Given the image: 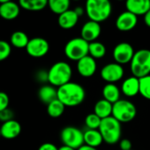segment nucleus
Here are the masks:
<instances>
[{
  "label": "nucleus",
  "instance_id": "1",
  "mask_svg": "<svg viewBox=\"0 0 150 150\" xmlns=\"http://www.w3.org/2000/svg\"><path fill=\"white\" fill-rule=\"evenodd\" d=\"M86 98V91L78 83L70 82L57 88V99L65 107H76L83 103Z\"/></svg>",
  "mask_w": 150,
  "mask_h": 150
},
{
  "label": "nucleus",
  "instance_id": "2",
  "mask_svg": "<svg viewBox=\"0 0 150 150\" xmlns=\"http://www.w3.org/2000/svg\"><path fill=\"white\" fill-rule=\"evenodd\" d=\"M85 11L89 20L100 24L110 18L112 12V5L109 0H88Z\"/></svg>",
  "mask_w": 150,
  "mask_h": 150
},
{
  "label": "nucleus",
  "instance_id": "3",
  "mask_svg": "<svg viewBox=\"0 0 150 150\" xmlns=\"http://www.w3.org/2000/svg\"><path fill=\"white\" fill-rule=\"evenodd\" d=\"M72 76V69L66 62H55L48 70L49 83L54 87H61L71 82Z\"/></svg>",
  "mask_w": 150,
  "mask_h": 150
},
{
  "label": "nucleus",
  "instance_id": "4",
  "mask_svg": "<svg viewBox=\"0 0 150 150\" xmlns=\"http://www.w3.org/2000/svg\"><path fill=\"white\" fill-rule=\"evenodd\" d=\"M99 131L103 136V142L109 145L116 144L121 141V123L112 116L102 120Z\"/></svg>",
  "mask_w": 150,
  "mask_h": 150
},
{
  "label": "nucleus",
  "instance_id": "5",
  "mask_svg": "<svg viewBox=\"0 0 150 150\" xmlns=\"http://www.w3.org/2000/svg\"><path fill=\"white\" fill-rule=\"evenodd\" d=\"M131 72L133 76L141 78L150 75V50L142 48L135 51L130 62Z\"/></svg>",
  "mask_w": 150,
  "mask_h": 150
},
{
  "label": "nucleus",
  "instance_id": "6",
  "mask_svg": "<svg viewBox=\"0 0 150 150\" xmlns=\"http://www.w3.org/2000/svg\"><path fill=\"white\" fill-rule=\"evenodd\" d=\"M89 43L81 37H76L68 40L65 46V56L74 62H78L88 55Z\"/></svg>",
  "mask_w": 150,
  "mask_h": 150
},
{
  "label": "nucleus",
  "instance_id": "7",
  "mask_svg": "<svg viewBox=\"0 0 150 150\" xmlns=\"http://www.w3.org/2000/svg\"><path fill=\"white\" fill-rule=\"evenodd\" d=\"M137 108L135 105L126 99H120L113 105L112 117L120 123H128L135 119Z\"/></svg>",
  "mask_w": 150,
  "mask_h": 150
},
{
  "label": "nucleus",
  "instance_id": "8",
  "mask_svg": "<svg viewBox=\"0 0 150 150\" xmlns=\"http://www.w3.org/2000/svg\"><path fill=\"white\" fill-rule=\"evenodd\" d=\"M60 140L63 145L77 150L84 145V132L76 127L68 126L62 129Z\"/></svg>",
  "mask_w": 150,
  "mask_h": 150
},
{
  "label": "nucleus",
  "instance_id": "9",
  "mask_svg": "<svg viewBox=\"0 0 150 150\" xmlns=\"http://www.w3.org/2000/svg\"><path fill=\"white\" fill-rule=\"evenodd\" d=\"M125 75L122 65L117 62H110L104 65L101 69V77L107 83H115L120 81Z\"/></svg>",
  "mask_w": 150,
  "mask_h": 150
},
{
  "label": "nucleus",
  "instance_id": "10",
  "mask_svg": "<svg viewBox=\"0 0 150 150\" xmlns=\"http://www.w3.org/2000/svg\"><path fill=\"white\" fill-rule=\"evenodd\" d=\"M134 54L135 51L130 43L120 42L117 44L113 48L112 56L114 58L115 62L120 65H125L131 62Z\"/></svg>",
  "mask_w": 150,
  "mask_h": 150
},
{
  "label": "nucleus",
  "instance_id": "11",
  "mask_svg": "<svg viewBox=\"0 0 150 150\" xmlns=\"http://www.w3.org/2000/svg\"><path fill=\"white\" fill-rule=\"evenodd\" d=\"M26 50L30 56L34 58H41L48 54L50 50V44L43 38L34 37L29 40Z\"/></svg>",
  "mask_w": 150,
  "mask_h": 150
},
{
  "label": "nucleus",
  "instance_id": "12",
  "mask_svg": "<svg viewBox=\"0 0 150 150\" xmlns=\"http://www.w3.org/2000/svg\"><path fill=\"white\" fill-rule=\"evenodd\" d=\"M138 24V17L128 11L120 13L116 19V27L121 32H129Z\"/></svg>",
  "mask_w": 150,
  "mask_h": 150
},
{
  "label": "nucleus",
  "instance_id": "13",
  "mask_svg": "<svg viewBox=\"0 0 150 150\" xmlns=\"http://www.w3.org/2000/svg\"><path fill=\"white\" fill-rule=\"evenodd\" d=\"M102 33L101 25L97 22L89 20L86 22L80 30V37L84 39L88 43L96 41Z\"/></svg>",
  "mask_w": 150,
  "mask_h": 150
},
{
  "label": "nucleus",
  "instance_id": "14",
  "mask_svg": "<svg viewBox=\"0 0 150 150\" xmlns=\"http://www.w3.org/2000/svg\"><path fill=\"white\" fill-rule=\"evenodd\" d=\"M77 71L83 77H91L94 76L97 69V64L95 59L90 55H87L84 58L77 62Z\"/></svg>",
  "mask_w": 150,
  "mask_h": 150
},
{
  "label": "nucleus",
  "instance_id": "15",
  "mask_svg": "<svg viewBox=\"0 0 150 150\" xmlns=\"http://www.w3.org/2000/svg\"><path fill=\"white\" fill-rule=\"evenodd\" d=\"M20 11V6L19 4L9 1L0 0V16L7 20L16 18Z\"/></svg>",
  "mask_w": 150,
  "mask_h": 150
},
{
  "label": "nucleus",
  "instance_id": "16",
  "mask_svg": "<svg viewBox=\"0 0 150 150\" xmlns=\"http://www.w3.org/2000/svg\"><path fill=\"white\" fill-rule=\"evenodd\" d=\"M126 8L137 17L144 16L150 10V0H128L126 2Z\"/></svg>",
  "mask_w": 150,
  "mask_h": 150
},
{
  "label": "nucleus",
  "instance_id": "17",
  "mask_svg": "<svg viewBox=\"0 0 150 150\" xmlns=\"http://www.w3.org/2000/svg\"><path fill=\"white\" fill-rule=\"evenodd\" d=\"M121 91L128 98H133L140 94V78L133 76L126 78L122 83Z\"/></svg>",
  "mask_w": 150,
  "mask_h": 150
},
{
  "label": "nucleus",
  "instance_id": "18",
  "mask_svg": "<svg viewBox=\"0 0 150 150\" xmlns=\"http://www.w3.org/2000/svg\"><path fill=\"white\" fill-rule=\"evenodd\" d=\"M1 131V136L11 140L18 137L21 132V126L19 123V121L15 120H11L6 122H4L0 127Z\"/></svg>",
  "mask_w": 150,
  "mask_h": 150
},
{
  "label": "nucleus",
  "instance_id": "19",
  "mask_svg": "<svg viewBox=\"0 0 150 150\" xmlns=\"http://www.w3.org/2000/svg\"><path fill=\"white\" fill-rule=\"evenodd\" d=\"M79 18L80 17L76 14L74 10H68L58 16L57 22L62 29L70 30L77 25Z\"/></svg>",
  "mask_w": 150,
  "mask_h": 150
},
{
  "label": "nucleus",
  "instance_id": "20",
  "mask_svg": "<svg viewBox=\"0 0 150 150\" xmlns=\"http://www.w3.org/2000/svg\"><path fill=\"white\" fill-rule=\"evenodd\" d=\"M38 98L42 103L49 105L57 99V89L50 84H44L38 91Z\"/></svg>",
  "mask_w": 150,
  "mask_h": 150
},
{
  "label": "nucleus",
  "instance_id": "21",
  "mask_svg": "<svg viewBox=\"0 0 150 150\" xmlns=\"http://www.w3.org/2000/svg\"><path fill=\"white\" fill-rule=\"evenodd\" d=\"M103 98L111 104H115L120 100L121 91L115 83H107L103 88Z\"/></svg>",
  "mask_w": 150,
  "mask_h": 150
},
{
  "label": "nucleus",
  "instance_id": "22",
  "mask_svg": "<svg viewBox=\"0 0 150 150\" xmlns=\"http://www.w3.org/2000/svg\"><path fill=\"white\" fill-rule=\"evenodd\" d=\"M103 139L99 130L87 129L84 132V144L97 149L103 144Z\"/></svg>",
  "mask_w": 150,
  "mask_h": 150
},
{
  "label": "nucleus",
  "instance_id": "23",
  "mask_svg": "<svg viewBox=\"0 0 150 150\" xmlns=\"http://www.w3.org/2000/svg\"><path fill=\"white\" fill-rule=\"evenodd\" d=\"M112 110L113 104L103 98L95 103L94 107V113H95L102 120H103L112 116Z\"/></svg>",
  "mask_w": 150,
  "mask_h": 150
},
{
  "label": "nucleus",
  "instance_id": "24",
  "mask_svg": "<svg viewBox=\"0 0 150 150\" xmlns=\"http://www.w3.org/2000/svg\"><path fill=\"white\" fill-rule=\"evenodd\" d=\"M19 4L21 8L27 11H42L48 5L47 0H20Z\"/></svg>",
  "mask_w": 150,
  "mask_h": 150
},
{
  "label": "nucleus",
  "instance_id": "25",
  "mask_svg": "<svg viewBox=\"0 0 150 150\" xmlns=\"http://www.w3.org/2000/svg\"><path fill=\"white\" fill-rule=\"evenodd\" d=\"M10 42L15 47L23 48V47H27L29 42V39L27 33H25L24 32L16 31L11 33L10 38Z\"/></svg>",
  "mask_w": 150,
  "mask_h": 150
},
{
  "label": "nucleus",
  "instance_id": "26",
  "mask_svg": "<svg viewBox=\"0 0 150 150\" xmlns=\"http://www.w3.org/2000/svg\"><path fill=\"white\" fill-rule=\"evenodd\" d=\"M48 6L52 12L57 14L58 16L66 11L70 10V1L69 0H50L48 1Z\"/></svg>",
  "mask_w": 150,
  "mask_h": 150
},
{
  "label": "nucleus",
  "instance_id": "27",
  "mask_svg": "<svg viewBox=\"0 0 150 150\" xmlns=\"http://www.w3.org/2000/svg\"><path fill=\"white\" fill-rule=\"evenodd\" d=\"M106 54V47L100 41H94L89 43L88 55L94 59H102Z\"/></svg>",
  "mask_w": 150,
  "mask_h": 150
},
{
  "label": "nucleus",
  "instance_id": "28",
  "mask_svg": "<svg viewBox=\"0 0 150 150\" xmlns=\"http://www.w3.org/2000/svg\"><path fill=\"white\" fill-rule=\"evenodd\" d=\"M65 105L58 99H56L47 105V112L51 118H58L62 116L65 112Z\"/></svg>",
  "mask_w": 150,
  "mask_h": 150
},
{
  "label": "nucleus",
  "instance_id": "29",
  "mask_svg": "<svg viewBox=\"0 0 150 150\" xmlns=\"http://www.w3.org/2000/svg\"><path fill=\"white\" fill-rule=\"evenodd\" d=\"M102 119L99 118L95 113H89L85 118V125L88 127V129L91 130H99V127L101 126Z\"/></svg>",
  "mask_w": 150,
  "mask_h": 150
},
{
  "label": "nucleus",
  "instance_id": "30",
  "mask_svg": "<svg viewBox=\"0 0 150 150\" xmlns=\"http://www.w3.org/2000/svg\"><path fill=\"white\" fill-rule=\"evenodd\" d=\"M140 94L150 100V75L140 78Z\"/></svg>",
  "mask_w": 150,
  "mask_h": 150
},
{
  "label": "nucleus",
  "instance_id": "31",
  "mask_svg": "<svg viewBox=\"0 0 150 150\" xmlns=\"http://www.w3.org/2000/svg\"><path fill=\"white\" fill-rule=\"evenodd\" d=\"M11 44L5 40H0V62L7 59L11 54Z\"/></svg>",
  "mask_w": 150,
  "mask_h": 150
},
{
  "label": "nucleus",
  "instance_id": "32",
  "mask_svg": "<svg viewBox=\"0 0 150 150\" xmlns=\"http://www.w3.org/2000/svg\"><path fill=\"white\" fill-rule=\"evenodd\" d=\"M11 120H14V112L11 109L6 108L0 112V121H3L4 123Z\"/></svg>",
  "mask_w": 150,
  "mask_h": 150
},
{
  "label": "nucleus",
  "instance_id": "33",
  "mask_svg": "<svg viewBox=\"0 0 150 150\" xmlns=\"http://www.w3.org/2000/svg\"><path fill=\"white\" fill-rule=\"evenodd\" d=\"M9 97L4 91H0V112L8 108L9 105Z\"/></svg>",
  "mask_w": 150,
  "mask_h": 150
},
{
  "label": "nucleus",
  "instance_id": "34",
  "mask_svg": "<svg viewBox=\"0 0 150 150\" xmlns=\"http://www.w3.org/2000/svg\"><path fill=\"white\" fill-rule=\"evenodd\" d=\"M36 80L41 82V83H49L48 80V71H45L44 69H41L39 71H37L36 75H35Z\"/></svg>",
  "mask_w": 150,
  "mask_h": 150
},
{
  "label": "nucleus",
  "instance_id": "35",
  "mask_svg": "<svg viewBox=\"0 0 150 150\" xmlns=\"http://www.w3.org/2000/svg\"><path fill=\"white\" fill-rule=\"evenodd\" d=\"M119 148L121 150H131L133 148V144L128 139H122L119 142Z\"/></svg>",
  "mask_w": 150,
  "mask_h": 150
},
{
  "label": "nucleus",
  "instance_id": "36",
  "mask_svg": "<svg viewBox=\"0 0 150 150\" xmlns=\"http://www.w3.org/2000/svg\"><path fill=\"white\" fill-rule=\"evenodd\" d=\"M38 150H58V149L52 143H50V142H46V143H43L42 144Z\"/></svg>",
  "mask_w": 150,
  "mask_h": 150
},
{
  "label": "nucleus",
  "instance_id": "37",
  "mask_svg": "<svg viewBox=\"0 0 150 150\" xmlns=\"http://www.w3.org/2000/svg\"><path fill=\"white\" fill-rule=\"evenodd\" d=\"M74 11L76 12V14H77L79 17H80V16H82V15L84 14V12H85L86 11H85V9H84L82 6H77V7L74 9Z\"/></svg>",
  "mask_w": 150,
  "mask_h": 150
},
{
  "label": "nucleus",
  "instance_id": "38",
  "mask_svg": "<svg viewBox=\"0 0 150 150\" xmlns=\"http://www.w3.org/2000/svg\"><path fill=\"white\" fill-rule=\"evenodd\" d=\"M144 22L147 26L150 27V10L144 15Z\"/></svg>",
  "mask_w": 150,
  "mask_h": 150
},
{
  "label": "nucleus",
  "instance_id": "39",
  "mask_svg": "<svg viewBox=\"0 0 150 150\" xmlns=\"http://www.w3.org/2000/svg\"><path fill=\"white\" fill-rule=\"evenodd\" d=\"M77 150H98L97 149H95V148H92V147H89V146H87V145H83V146H81L79 149Z\"/></svg>",
  "mask_w": 150,
  "mask_h": 150
},
{
  "label": "nucleus",
  "instance_id": "40",
  "mask_svg": "<svg viewBox=\"0 0 150 150\" xmlns=\"http://www.w3.org/2000/svg\"><path fill=\"white\" fill-rule=\"evenodd\" d=\"M58 150H76V149H72V148H70V147H67V146L63 145V146H61L60 148H58Z\"/></svg>",
  "mask_w": 150,
  "mask_h": 150
},
{
  "label": "nucleus",
  "instance_id": "41",
  "mask_svg": "<svg viewBox=\"0 0 150 150\" xmlns=\"http://www.w3.org/2000/svg\"><path fill=\"white\" fill-rule=\"evenodd\" d=\"M0 137H1V131H0Z\"/></svg>",
  "mask_w": 150,
  "mask_h": 150
},
{
  "label": "nucleus",
  "instance_id": "42",
  "mask_svg": "<svg viewBox=\"0 0 150 150\" xmlns=\"http://www.w3.org/2000/svg\"><path fill=\"white\" fill-rule=\"evenodd\" d=\"M131 150H133V149H131Z\"/></svg>",
  "mask_w": 150,
  "mask_h": 150
}]
</instances>
